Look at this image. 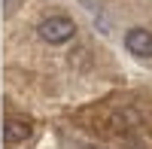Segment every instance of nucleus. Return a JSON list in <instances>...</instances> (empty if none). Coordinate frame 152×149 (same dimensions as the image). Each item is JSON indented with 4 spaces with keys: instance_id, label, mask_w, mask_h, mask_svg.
I'll list each match as a JSON object with an SVG mask.
<instances>
[{
    "instance_id": "f03ea898",
    "label": "nucleus",
    "mask_w": 152,
    "mask_h": 149,
    "mask_svg": "<svg viewBox=\"0 0 152 149\" xmlns=\"http://www.w3.org/2000/svg\"><path fill=\"white\" fill-rule=\"evenodd\" d=\"M125 49L137 58H152V34L146 28H131L125 34Z\"/></svg>"
},
{
    "instance_id": "20e7f679",
    "label": "nucleus",
    "mask_w": 152,
    "mask_h": 149,
    "mask_svg": "<svg viewBox=\"0 0 152 149\" xmlns=\"http://www.w3.org/2000/svg\"><path fill=\"white\" fill-rule=\"evenodd\" d=\"M15 3H18V0H6V12H12V9H15Z\"/></svg>"
},
{
    "instance_id": "7ed1b4c3",
    "label": "nucleus",
    "mask_w": 152,
    "mask_h": 149,
    "mask_svg": "<svg viewBox=\"0 0 152 149\" xmlns=\"http://www.w3.org/2000/svg\"><path fill=\"white\" fill-rule=\"evenodd\" d=\"M31 131H34L31 122H24V119H9L6 128H3V137H6V143L15 146V143H24V140H28Z\"/></svg>"
},
{
    "instance_id": "39448f33",
    "label": "nucleus",
    "mask_w": 152,
    "mask_h": 149,
    "mask_svg": "<svg viewBox=\"0 0 152 149\" xmlns=\"http://www.w3.org/2000/svg\"><path fill=\"white\" fill-rule=\"evenodd\" d=\"M82 149H100V146H82Z\"/></svg>"
},
{
    "instance_id": "f257e3e1",
    "label": "nucleus",
    "mask_w": 152,
    "mask_h": 149,
    "mask_svg": "<svg viewBox=\"0 0 152 149\" xmlns=\"http://www.w3.org/2000/svg\"><path fill=\"white\" fill-rule=\"evenodd\" d=\"M37 34H40L46 43L58 46V43H67V40H73V34H76V24H73L67 15H49L46 21H40Z\"/></svg>"
}]
</instances>
